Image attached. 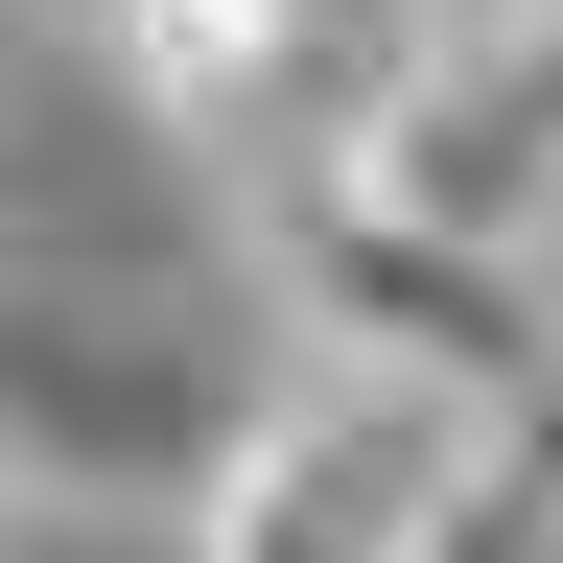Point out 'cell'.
<instances>
[{
    "instance_id": "cell-1",
    "label": "cell",
    "mask_w": 563,
    "mask_h": 563,
    "mask_svg": "<svg viewBox=\"0 0 563 563\" xmlns=\"http://www.w3.org/2000/svg\"><path fill=\"white\" fill-rule=\"evenodd\" d=\"M470 446H493L470 399L352 376V352H282V376L211 399V446L165 470V517H188V563H399L470 493Z\"/></svg>"
},
{
    "instance_id": "cell-2",
    "label": "cell",
    "mask_w": 563,
    "mask_h": 563,
    "mask_svg": "<svg viewBox=\"0 0 563 563\" xmlns=\"http://www.w3.org/2000/svg\"><path fill=\"white\" fill-rule=\"evenodd\" d=\"M306 188L352 211V235H422V258L540 282L563 258V47H446V24H422L376 95L306 141Z\"/></svg>"
},
{
    "instance_id": "cell-3",
    "label": "cell",
    "mask_w": 563,
    "mask_h": 563,
    "mask_svg": "<svg viewBox=\"0 0 563 563\" xmlns=\"http://www.w3.org/2000/svg\"><path fill=\"white\" fill-rule=\"evenodd\" d=\"M399 563H563V470H540V446H470V493H446Z\"/></svg>"
},
{
    "instance_id": "cell-4",
    "label": "cell",
    "mask_w": 563,
    "mask_h": 563,
    "mask_svg": "<svg viewBox=\"0 0 563 563\" xmlns=\"http://www.w3.org/2000/svg\"><path fill=\"white\" fill-rule=\"evenodd\" d=\"M0 563H70V493H47L24 446H0Z\"/></svg>"
},
{
    "instance_id": "cell-5",
    "label": "cell",
    "mask_w": 563,
    "mask_h": 563,
    "mask_svg": "<svg viewBox=\"0 0 563 563\" xmlns=\"http://www.w3.org/2000/svg\"><path fill=\"white\" fill-rule=\"evenodd\" d=\"M540 329H563V258H540Z\"/></svg>"
}]
</instances>
